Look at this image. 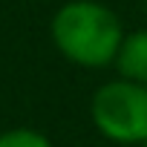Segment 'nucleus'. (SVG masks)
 Listing matches in <instances>:
<instances>
[{
    "mask_svg": "<svg viewBox=\"0 0 147 147\" xmlns=\"http://www.w3.org/2000/svg\"><path fill=\"white\" fill-rule=\"evenodd\" d=\"M55 49L84 69H104L115 63L124 40L118 15L98 0H69L49 23Z\"/></svg>",
    "mask_w": 147,
    "mask_h": 147,
    "instance_id": "obj_1",
    "label": "nucleus"
},
{
    "mask_svg": "<svg viewBox=\"0 0 147 147\" xmlns=\"http://www.w3.org/2000/svg\"><path fill=\"white\" fill-rule=\"evenodd\" d=\"M90 115L95 130L115 144H147V87L133 81H107L95 90Z\"/></svg>",
    "mask_w": 147,
    "mask_h": 147,
    "instance_id": "obj_2",
    "label": "nucleus"
},
{
    "mask_svg": "<svg viewBox=\"0 0 147 147\" xmlns=\"http://www.w3.org/2000/svg\"><path fill=\"white\" fill-rule=\"evenodd\" d=\"M115 69L124 81L147 87V29H136L124 35L121 49L115 55Z\"/></svg>",
    "mask_w": 147,
    "mask_h": 147,
    "instance_id": "obj_3",
    "label": "nucleus"
},
{
    "mask_svg": "<svg viewBox=\"0 0 147 147\" xmlns=\"http://www.w3.org/2000/svg\"><path fill=\"white\" fill-rule=\"evenodd\" d=\"M0 147H52V141L32 127H15L0 133Z\"/></svg>",
    "mask_w": 147,
    "mask_h": 147,
    "instance_id": "obj_4",
    "label": "nucleus"
},
{
    "mask_svg": "<svg viewBox=\"0 0 147 147\" xmlns=\"http://www.w3.org/2000/svg\"><path fill=\"white\" fill-rule=\"evenodd\" d=\"M141 147H147V144H141Z\"/></svg>",
    "mask_w": 147,
    "mask_h": 147,
    "instance_id": "obj_5",
    "label": "nucleus"
}]
</instances>
